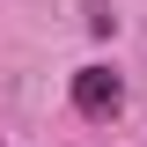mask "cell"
<instances>
[{
  "instance_id": "obj_1",
  "label": "cell",
  "mask_w": 147,
  "mask_h": 147,
  "mask_svg": "<svg viewBox=\"0 0 147 147\" xmlns=\"http://www.w3.org/2000/svg\"><path fill=\"white\" fill-rule=\"evenodd\" d=\"M74 103L88 110V118H110V110L125 103V81H118L110 66H81L74 74Z\"/></svg>"
}]
</instances>
